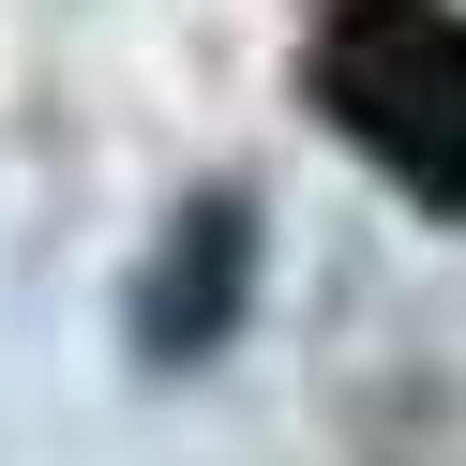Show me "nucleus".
<instances>
[{
	"instance_id": "nucleus-1",
	"label": "nucleus",
	"mask_w": 466,
	"mask_h": 466,
	"mask_svg": "<svg viewBox=\"0 0 466 466\" xmlns=\"http://www.w3.org/2000/svg\"><path fill=\"white\" fill-rule=\"evenodd\" d=\"M301 91L406 211L466 226V0H316Z\"/></svg>"
},
{
	"instance_id": "nucleus-2",
	"label": "nucleus",
	"mask_w": 466,
	"mask_h": 466,
	"mask_svg": "<svg viewBox=\"0 0 466 466\" xmlns=\"http://www.w3.org/2000/svg\"><path fill=\"white\" fill-rule=\"evenodd\" d=\"M241 256H256V211H241V196H196V211L166 226L151 286H136V346H151V361L226 346V316H241Z\"/></svg>"
}]
</instances>
